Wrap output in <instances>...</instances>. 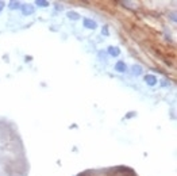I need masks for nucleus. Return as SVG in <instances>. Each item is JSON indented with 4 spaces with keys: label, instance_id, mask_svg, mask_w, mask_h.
<instances>
[{
    "label": "nucleus",
    "instance_id": "f257e3e1",
    "mask_svg": "<svg viewBox=\"0 0 177 176\" xmlns=\"http://www.w3.org/2000/svg\"><path fill=\"white\" fill-rule=\"evenodd\" d=\"M83 25H84V27L91 28V30H92V28L95 30V28H96V26H97L96 22L92 21V19H88V18H84V19H83Z\"/></svg>",
    "mask_w": 177,
    "mask_h": 176
},
{
    "label": "nucleus",
    "instance_id": "f03ea898",
    "mask_svg": "<svg viewBox=\"0 0 177 176\" xmlns=\"http://www.w3.org/2000/svg\"><path fill=\"white\" fill-rule=\"evenodd\" d=\"M34 11H35V8H34L33 5H30V4H23L22 5L23 15H31V14H34Z\"/></svg>",
    "mask_w": 177,
    "mask_h": 176
},
{
    "label": "nucleus",
    "instance_id": "7ed1b4c3",
    "mask_svg": "<svg viewBox=\"0 0 177 176\" xmlns=\"http://www.w3.org/2000/svg\"><path fill=\"white\" fill-rule=\"evenodd\" d=\"M145 81H146V84H149V85H156L158 80L154 75H146V76H145Z\"/></svg>",
    "mask_w": 177,
    "mask_h": 176
},
{
    "label": "nucleus",
    "instance_id": "20e7f679",
    "mask_svg": "<svg viewBox=\"0 0 177 176\" xmlns=\"http://www.w3.org/2000/svg\"><path fill=\"white\" fill-rule=\"evenodd\" d=\"M115 69H116L118 72H126L127 71V65H126V62L124 61H118L116 64H115Z\"/></svg>",
    "mask_w": 177,
    "mask_h": 176
},
{
    "label": "nucleus",
    "instance_id": "39448f33",
    "mask_svg": "<svg viewBox=\"0 0 177 176\" xmlns=\"http://www.w3.org/2000/svg\"><path fill=\"white\" fill-rule=\"evenodd\" d=\"M131 71H133V75H134V76H139V75H142L143 69H142V66H141V65L134 64V65L131 66Z\"/></svg>",
    "mask_w": 177,
    "mask_h": 176
},
{
    "label": "nucleus",
    "instance_id": "423d86ee",
    "mask_svg": "<svg viewBox=\"0 0 177 176\" xmlns=\"http://www.w3.org/2000/svg\"><path fill=\"white\" fill-rule=\"evenodd\" d=\"M108 54L112 57H118L119 54H120V50H119L118 48H115V46H110L108 48Z\"/></svg>",
    "mask_w": 177,
    "mask_h": 176
},
{
    "label": "nucleus",
    "instance_id": "0eeeda50",
    "mask_svg": "<svg viewBox=\"0 0 177 176\" xmlns=\"http://www.w3.org/2000/svg\"><path fill=\"white\" fill-rule=\"evenodd\" d=\"M66 16H68L69 19H72V21H79L80 19V14L74 12V11H68V12H66Z\"/></svg>",
    "mask_w": 177,
    "mask_h": 176
},
{
    "label": "nucleus",
    "instance_id": "6e6552de",
    "mask_svg": "<svg viewBox=\"0 0 177 176\" xmlns=\"http://www.w3.org/2000/svg\"><path fill=\"white\" fill-rule=\"evenodd\" d=\"M8 7H10L11 10H16V8L20 7V4H19V2H10L8 3Z\"/></svg>",
    "mask_w": 177,
    "mask_h": 176
},
{
    "label": "nucleus",
    "instance_id": "1a4fd4ad",
    "mask_svg": "<svg viewBox=\"0 0 177 176\" xmlns=\"http://www.w3.org/2000/svg\"><path fill=\"white\" fill-rule=\"evenodd\" d=\"M35 4H37V5H39V7H48L49 3H48V2H43V0H37Z\"/></svg>",
    "mask_w": 177,
    "mask_h": 176
},
{
    "label": "nucleus",
    "instance_id": "9d476101",
    "mask_svg": "<svg viewBox=\"0 0 177 176\" xmlns=\"http://www.w3.org/2000/svg\"><path fill=\"white\" fill-rule=\"evenodd\" d=\"M99 58H100V60H106L107 58V53H104V51H99Z\"/></svg>",
    "mask_w": 177,
    "mask_h": 176
},
{
    "label": "nucleus",
    "instance_id": "9b49d317",
    "mask_svg": "<svg viewBox=\"0 0 177 176\" xmlns=\"http://www.w3.org/2000/svg\"><path fill=\"white\" fill-rule=\"evenodd\" d=\"M101 33H103V34H106V35H108V28H107V27H103Z\"/></svg>",
    "mask_w": 177,
    "mask_h": 176
},
{
    "label": "nucleus",
    "instance_id": "f8f14e48",
    "mask_svg": "<svg viewBox=\"0 0 177 176\" xmlns=\"http://www.w3.org/2000/svg\"><path fill=\"white\" fill-rule=\"evenodd\" d=\"M4 5H5V3H4V2H0V11H2L3 8H4Z\"/></svg>",
    "mask_w": 177,
    "mask_h": 176
}]
</instances>
